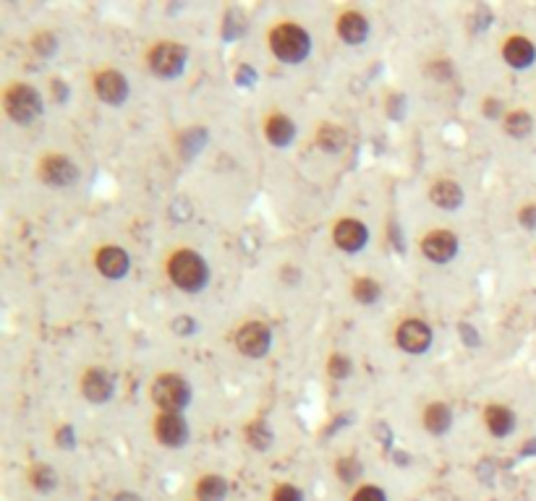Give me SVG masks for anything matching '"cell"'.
<instances>
[{
  "instance_id": "cell-1",
  "label": "cell",
  "mask_w": 536,
  "mask_h": 501,
  "mask_svg": "<svg viewBox=\"0 0 536 501\" xmlns=\"http://www.w3.org/2000/svg\"><path fill=\"white\" fill-rule=\"evenodd\" d=\"M167 274L184 292H199L210 282V269L196 251H176L167 261Z\"/></svg>"
},
{
  "instance_id": "cell-2",
  "label": "cell",
  "mask_w": 536,
  "mask_h": 501,
  "mask_svg": "<svg viewBox=\"0 0 536 501\" xmlns=\"http://www.w3.org/2000/svg\"><path fill=\"white\" fill-rule=\"evenodd\" d=\"M269 47H272V53L278 55L283 63H301L309 58L312 53V39L306 34L304 29L298 27V24H280L269 32Z\"/></svg>"
},
{
  "instance_id": "cell-3",
  "label": "cell",
  "mask_w": 536,
  "mask_h": 501,
  "mask_svg": "<svg viewBox=\"0 0 536 501\" xmlns=\"http://www.w3.org/2000/svg\"><path fill=\"white\" fill-rule=\"evenodd\" d=\"M6 112L11 120H16L21 126H29L42 115V97L34 86L29 84H13L6 91Z\"/></svg>"
},
{
  "instance_id": "cell-4",
  "label": "cell",
  "mask_w": 536,
  "mask_h": 501,
  "mask_svg": "<svg viewBox=\"0 0 536 501\" xmlns=\"http://www.w3.org/2000/svg\"><path fill=\"white\" fill-rule=\"evenodd\" d=\"M152 400L158 402L162 412H181L191 402V389L178 374H162L152 384Z\"/></svg>"
},
{
  "instance_id": "cell-5",
  "label": "cell",
  "mask_w": 536,
  "mask_h": 501,
  "mask_svg": "<svg viewBox=\"0 0 536 501\" xmlns=\"http://www.w3.org/2000/svg\"><path fill=\"white\" fill-rule=\"evenodd\" d=\"M186 58H189V50L184 45H178V42H160L149 53V68L158 76H162V79H173V76L184 71Z\"/></svg>"
},
{
  "instance_id": "cell-6",
  "label": "cell",
  "mask_w": 536,
  "mask_h": 501,
  "mask_svg": "<svg viewBox=\"0 0 536 501\" xmlns=\"http://www.w3.org/2000/svg\"><path fill=\"white\" fill-rule=\"evenodd\" d=\"M236 345L246 358H264L269 353V345H272V334L262 321H249L238 329Z\"/></svg>"
},
{
  "instance_id": "cell-7",
  "label": "cell",
  "mask_w": 536,
  "mask_h": 501,
  "mask_svg": "<svg viewBox=\"0 0 536 501\" xmlns=\"http://www.w3.org/2000/svg\"><path fill=\"white\" fill-rule=\"evenodd\" d=\"M39 178L47 183V186H58V188H65L76 183L79 178V167H76L68 157L60 155H50L39 162Z\"/></svg>"
},
{
  "instance_id": "cell-8",
  "label": "cell",
  "mask_w": 536,
  "mask_h": 501,
  "mask_svg": "<svg viewBox=\"0 0 536 501\" xmlns=\"http://www.w3.org/2000/svg\"><path fill=\"white\" fill-rule=\"evenodd\" d=\"M421 251H424V256L429 261L447 264V261H453L455 254H458V238H455L450 230H432V233L424 238Z\"/></svg>"
},
{
  "instance_id": "cell-9",
  "label": "cell",
  "mask_w": 536,
  "mask_h": 501,
  "mask_svg": "<svg viewBox=\"0 0 536 501\" xmlns=\"http://www.w3.org/2000/svg\"><path fill=\"white\" fill-rule=\"evenodd\" d=\"M502 58H505V63H508L510 68H516V71H528V68H534V63H536L534 39H528V37H523V34L508 37V42L502 45Z\"/></svg>"
},
{
  "instance_id": "cell-10",
  "label": "cell",
  "mask_w": 536,
  "mask_h": 501,
  "mask_svg": "<svg viewBox=\"0 0 536 501\" xmlns=\"http://www.w3.org/2000/svg\"><path fill=\"white\" fill-rule=\"evenodd\" d=\"M397 345L403 347L406 353H414V356H419V353H426L429 350V345H432V329L426 327L424 321H419V319H411V321H403L400 324V329H397Z\"/></svg>"
},
{
  "instance_id": "cell-11",
  "label": "cell",
  "mask_w": 536,
  "mask_h": 501,
  "mask_svg": "<svg viewBox=\"0 0 536 501\" xmlns=\"http://www.w3.org/2000/svg\"><path fill=\"white\" fill-rule=\"evenodd\" d=\"M155 434H158L160 444H165V447H184L189 441V426L181 418V412H160Z\"/></svg>"
},
{
  "instance_id": "cell-12",
  "label": "cell",
  "mask_w": 536,
  "mask_h": 501,
  "mask_svg": "<svg viewBox=\"0 0 536 501\" xmlns=\"http://www.w3.org/2000/svg\"><path fill=\"white\" fill-rule=\"evenodd\" d=\"M94 91H97V97L102 102H108V105H120V102L129 97V82L120 76L118 71H100L94 76Z\"/></svg>"
},
{
  "instance_id": "cell-13",
  "label": "cell",
  "mask_w": 536,
  "mask_h": 501,
  "mask_svg": "<svg viewBox=\"0 0 536 501\" xmlns=\"http://www.w3.org/2000/svg\"><path fill=\"white\" fill-rule=\"evenodd\" d=\"M333 238H335V243H338V248L348 251V254H356V251H361V248L366 246L369 233H366V228L361 225L359 219H340L333 230Z\"/></svg>"
},
{
  "instance_id": "cell-14",
  "label": "cell",
  "mask_w": 536,
  "mask_h": 501,
  "mask_svg": "<svg viewBox=\"0 0 536 501\" xmlns=\"http://www.w3.org/2000/svg\"><path fill=\"white\" fill-rule=\"evenodd\" d=\"M82 392L89 402H108L113 397V392H115V384H113L108 371L89 368L82 379Z\"/></svg>"
},
{
  "instance_id": "cell-15",
  "label": "cell",
  "mask_w": 536,
  "mask_h": 501,
  "mask_svg": "<svg viewBox=\"0 0 536 501\" xmlns=\"http://www.w3.org/2000/svg\"><path fill=\"white\" fill-rule=\"evenodd\" d=\"M97 269L100 274L110 277V280H120L123 274L129 272V254L118 246H108L97 251Z\"/></svg>"
},
{
  "instance_id": "cell-16",
  "label": "cell",
  "mask_w": 536,
  "mask_h": 501,
  "mask_svg": "<svg viewBox=\"0 0 536 501\" xmlns=\"http://www.w3.org/2000/svg\"><path fill=\"white\" fill-rule=\"evenodd\" d=\"M338 34L343 42L348 45H361L366 37H369V21L361 16L359 11H345L338 18Z\"/></svg>"
},
{
  "instance_id": "cell-17",
  "label": "cell",
  "mask_w": 536,
  "mask_h": 501,
  "mask_svg": "<svg viewBox=\"0 0 536 501\" xmlns=\"http://www.w3.org/2000/svg\"><path fill=\"white\" fill-rule=\"evenodd\" d=\"M484 423L494 436H510L516 431V412L505 408V405H490L484 410Z\"/></svg>"
},
{
  "instance_id": "cell-18",
  "label": "cell",
  "mask_w": 536,
  "mask_h": 501,
  "mask_svg": "<svg viewBox=\"0 0 536 501\" xmlns=\"http://www.w3.org/2000/svg\"><path fill=\"white\" fill-rule=\"evenodd\" d=\"M264 134H267V141L272 146L286 149V146L296 138V126H293L286 115H272V118H267V123H264Z\"/></svg>"
},
{
  "instance_id": "cell-19",
  "label": "cell",
  "mask_w": 536,
  "mask_h": 501,
  "mask_svg": "<svg viewBox=\"0 0 536 501\" xmlns=\"http://www.w3.org/2000/svg\"><path fill=\"white\" fill-rule=\"evenodd\" d=\"M432 201L440 209L453 212L463 204V188L453 181H440L432 186Z\"/></svg>"
},
{
  "instance_id": "cell-20",
  "label": "cell",
  "mask_w": 536,
  "mask_h": 501,
  "mask_svg": "<svg viewBox=\"0 0 536 501\" xmlns=\"http://www.w3.org/2000/svg\"><path fill=\"white\" fill-rule=\"evenodd\" d=\"M505 134L513 138H526L534 134V115L528 110H513L505 115Z\"/></svg>"
},
{
  "instance_id": "cell-21",
  "label": "cell",
  "mask_w": 536,
  "mask_h": 501,
  "mask_svg": "<svg viewBox=\"0 0 536 501\" xmlns=\"http://www.w3.org/2000/svg\"><path fill=\"white\" fill-rule=\"evenodd\" d=\"M450 423H453V412L450 408L445 405V402H435V405H429L424 412V426L426 431H432V434H445V431L450 429Z\"/></svg>"
},
{
  "instance_id": "cell-22",
  "label": "cell",
  "mask_w": 536,
  "mask_h": 501,
  "mask_svg": "<svg viewBox=\"0 0 536 501\" xmlns=\"http://www.w3.org/2000/svg\"><path fill=\"white\" fill-rule=\"evenodd\" d=\"M196 496L199 501H222L228 496V481L220 475H204L196 486Z\"/></svg>"
},
{
  "instance_id": "cell-23",
  "label": "cell",
  "mask_w": 536,
  "mask_h": 501,
  "mask_svg": "<svg viewBox=\"0 0 536 501\" xmlns=\"http://www.w3.org/2000/svg\"><path fill=\"white\" fill-rule=\"evenodd\" d=\"M317 144L322 146L324 152H340L345 146V131L340 126H322L317 134Z\"/></svg>"
},
{
  "instance_id": "cell-24",
  "label": "cell",
  "mask_w": 536,
  "mask_h": 501,
  "mask_svg": "<svg viewBox=\"0 0 536 501\" xmlns=\"http://www.w3.org/2000/svg\"><path fill=\"white\" fill-rule=\"evenodd\" d=\"M353 298L359 303H374L379 298V285L369 277H359L356 282H353Z\"/></svg>"
},
{
  "instance_id": "cell-25",
  "label": "cell",
  "mask_w": 536,
  "mask_h": 501,
  "mask_svg": "<svg viewBox=\"0 0 536 501\" xmlns=\"http://www.w3.org/2000/svg\"><path fill=\"white\" fill-rule=\"evenodd\" d=\"M246 438H249L251 447H257V449H267L269 444H272V434H269V429L264 423H251L249 429H246Z\"/></svg>"
},
{
  "instance_id": "cell-26",
  "label": "cell",
  "mask_w": 536,
  "mask_h": 501,
  "mask_svg": "<svg viewBox=\"0 0 536 501\" xmlns=\"http://www.w3.org/2000/svg\"><path fill=\"white\" fill-rule=\"evenodd\" d=\"M32 483H34L37 491H50V488H56L58 478L47 465H37L34 470H32Z\"/></svg>"
},
{
  "instance_id": "cell-27",
  "label": "cell",
  "mask_w": 536,
  "mask_h": 501,
  "mask_svg": "<svg viewBox=\"0 0 536 501\" xmlns=\"http://www.w3.org/2000/svg\"><path fill=\"white\" fill-rule=\"evenodd\" d=\"M351 360L345 356H333L330 358V365H327V371H330V376L333 379H338V382H343V379H348V374H351Z\"/></svg>"
},
{
  "instance_id": "cell-28",
  "label": "cell",
  "mask_w": 536,
  "mask_h": 501,
  "mask_svg": "<svg viewBox=\"0 0 536 501\" xmlns=\"http://www.w3.org/2000/svg\"><path fill=\"white\" fill-rule=\"evenodd\" d=\"M338 475H340L345 483H353L361 475L359 460H351V457H348V460H340V462H338Z\"/></svg>"
},
{
  "instance_id": "cell-29",
  "label": "cell",
  "mask_w": 536,
  "mask_h": 501,
  "mask_svg": "<svg viewBox=\"0 0 536 501\" xmlns=\"http://www.w3.org/2000/svg\"><path fill=\"white\" fill-rule=\"evenodd\" d=\"M518 222H521V228L523 230L536 233V204H526L523 209L518 212Z\"/></svg>"
},
{
  "instance_id": "cell-30",
  "label": "cell",
  "mask_w": 536,
  "mask_h": 501,
  "mask_svg": "<svg viewBox=\"0 0 536 501\" xmlns=\"http://www.w3.org/2000/svg\"><path fill=\"white\" fill-rule=\"evenodd\" d=\"M272 501H304V493L296 486H278L272 493Z\"/></svg>"
},
{
  "instance_id": "cell-31",
  "label": "cell",
  "mask_w": 536,
  "mask_h": 501,
  "mask_svg": "<svg viewBox=\"0 0 536 501\" xmlns=\"http://www.w3.org/2000/svg\"><path fill=\"white\" fill-rule=\"evenodd\" d=\"M353 501H388V499H385L382 488H377V486H364V488L356 491Z\"/></svg>"
},
{
  "instance_id": "cell-32",
  "label": "cell",
  "mask_w": 536,
  "mask_h": 501,
  "mask_svg": "<svg viewBox=\"0 0 536 501\" xmlns=\"http://www.w3.org/2000/svg\"><path fill=\"white\" fill-rule=\"evenodd\" d=\"M56 37L53 34H39L37 39H34V50H37L39 55H53L56 53Z\"/></svg>"
},
{
  "instance_id": "cell-33",
  "label": "cell",
  "mask_w": 536,
  "mask_h": 501,
  "mask_svg": "<svg viewBox=\"0 0 536 501\" xmlns=\"http://www.w3.org/2000/svg\"><path fill=\"white\" fill-rule=\"evenodd\" d=\"M254 79H257V76H254V71H251L249 65H241L238 76H236V82H238L241 86H251V84H254Z\"/></svg>"
},
{
  "instance_id": "cell-34",
  "label": "cell",
  "mask_w": 536,
  "mask_h": 501,
  "mask_svg": "<svg viewBox=\"0 0 536 501\" xmlns=\"http://www.w3.org/2000/svg\"><path fill=\"white\" fill-rule=\"evenodd\" d=\"M113 501H141V499H139V496H136V493L126 491V493H118V496H115V499H113Z\"/></svg>"
},
{
  "instance_id": "cell-35",
  "label": "cell",
  "mask_w": 536,
  "mask_h": 501,
  "mask_svg": "<svg viewBox=\"0 0 536 501\" xmlns=\"http://www.w3.org/2000/svg\"><path fill=\"white\" fill-rule=\"evenodd\" d=\"M499 102H494V100H490V102H487V115H492V118H494V115H497V112H499Z\"/></svg>"
}]
</instances>
